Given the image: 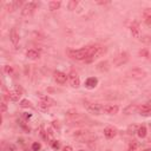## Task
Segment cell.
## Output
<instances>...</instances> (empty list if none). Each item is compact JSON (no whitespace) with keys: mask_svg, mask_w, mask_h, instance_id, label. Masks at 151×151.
<instances>
[{"mask_svg":"<svg viewBox=\"0 0 151 151\" xmlns=\"http://www.w3.org/2000/svg\"><path fill=\"white\" fill-rule=\"evenodd\" d=\"M106 48L100 46V45H91L86 46L79 50H69L67 54L70 58L76 59V60H84L85 63H91L98 57L104 54Z\"/></svg>","mask_w":151,"mask_h":151,"instance_id":"1","label":"cell"},{"mask_svg":"<svg viewBox=\"0 0 151 151\" xmlns=\"http://www.w3.org/2000/svg\"><path fill=\"white\" fill-rule=\"evenodd\" d=\"M73 137L76 138V139L80 141V142L90 141L91 138H92V136H91V133H90L89 130H77V131H74Z\"/></svg>","mask_w":151,"mask_h":151,"instance_id":"2","label":"cell"},{"mask_svg":"<svg viewBox=\"0 0 151 151\" xmlns=\"http://www.w3.org/2000/svg\"><path fill=\"white\" fill-rule=\"evenodd\" d=\"M84 106H85V109L89 111V112L95 113V115H100V111L103 110V107L100 106L99 104L87 102V100H85V102H84Z\"/></svg>","mask_w":151,"mask_h":151,"instance_id":"3","label":"cell"},{"mask_svg":"<svg viewBox=\"0 0 151 151\" xmlns=\"http://www.w3.org/2000/svg\"><path fill=\"white\" fill-rule=\"evenodd\" d=\"M128 61H129V53L120 52L115 57V59H113V64L116 66H122L123 64H127Z\"/></svg>","mask_w":151,"mask_h":151,"instance_id":"4","label":"cell"},{"mask_svg":"<svg viewBox=\"0 0 151 151\" xmlns=\"http://www.w3.org/2000/svg\"><path fill=\"white\" fill-rule=\"evenodd\" d=\"M20 96H21V89H20L18 85L14 86V87H12V89L8 90V92H7V98H8L10 100H13V102H17V100H19Z\"/></svg>","mask_w":151,"mask_h":151,"instance_id":"5","label":"cell"},{"mask_svg":"<svg viewBox=\"0 0 151 151\" xmlns=\"http://www.w3.org/2000/svg\"><path fill=\"white\" fill-rule=\"evenodd\" d=\"M37 8V4L35 3H27V4H25L24 5V7H22V10H21V14H22V17H30L33 12H34V10Z\"/></svg>","mask_w":151,"mask_h":151,"instance_id":"6","label":"cell"},{"mask_svg":"<svg viewBox=\"0 0 151 151\" xmlns=\"http://www.w3.org/2000/svg\"><path fill=\"white\" fill-rule=\"evenodd\" d=\"M128 76L130 78H133V79H142V78H144L145 76H146V72L144 71V70H142V69H132V70H130L129 72H128Z\"/></svg>","mask_w":151,"mask_h":151,"instance_id":"7","label":"cell"},{"mask_svg":"<svg viewBox=\"0 0 151 151\" xmlns=\"http://www.w3.org/2000/svg\"><path fill=\"white\" fill-rule=\"evenodd\" d=\"M69 80H70V84H71V86L72 87H79V85H80V80H79V76H78V73L76 72L74 70H71V72L69 73Z\"/></svg>","mask_w":151,"mask_h":151,"instance_id":"8","label":"cell"},{"mask_svg":"<svg viewBox=\"0 0 151 151\" xmlns=\"http://www.w3.org/2000/svg\"><path fill=\"white\" fill-rule=\"evenodd\" d=\"M56 104V102L53 99H51L50 97H46V96H41L40 97V102H39V106L41 109H48L50 106H53Z\"/></svg>","mask_w":151,"mask_h":151,"instance_id":"9","label":"cell"},{"mask_svg":"<svg viewBox=\"0 0 151 151\" xmlns=\"http://www.w3.org/2000/svg\"><path fill=\"white\" fill-rule=\"evenodd\" d=\"M67 118H69L71 122H77V123H79V122H82V120L86 119L83 115H80L79 112H77V111H73V110H71V111H69V112H67Z\"/></svg>","mask_w":151,"mask_h":151,"instance_id":"10","label":"cell"},{"mask_svg":"<svg viewBox=\"0 0 151 151\" xmlns=\"http://www.w3.org/2000/svg\"><path fill=\"white\" fill-rule=\"evenodd\" d=\"M22 5V1L21 0H14V1H10V3H6L5 4V7L8 12H13L16 10H18L19 6Z\"/></svg>","mask_w":151,"mask_h":151,"instance_id":"11","label":"cell"},{"mask_svg":"<svg viewBox=\"0 0 151 151\" xmlns=\"http://www.w3.org/2000/svg\"><path fill=\"white\" fill-rule=\"evenodd\" d=\"M54 80L58 83V84H65L66 80H67V76L64 73V72H60V71H56L54 72Z\"/></svg>","mask_w":151,"mask_h":151,"instance_id":"12","label":"cell"},{"mask_svg":"<svg viewBox=\"0 0 151 151\" xmlns=\"http://www.w3.org/2000/svg\"><path fill=\"white\" fill-rule=\"evenodd\" d=\"M138 111L142 116H150L151 115V105L148 104H142L141 106H138Z\"/></svg>","mask_w":151,"mask_h":151,"instance_id":"13","label":"cell"},{"mask_svg":"<svg viewBox=\"0 0 151 151\" xmlns=\"http://www.w3.org/2000/svg\"><path fill=\"white\" fill-rule=\"evenodd\" d=\"M130 31L132 33V35L135 38H139L141 37V29H139V24H138L137 21L132 22L131 26H130Z\"/></svg>","mask_w":151,"mask_h":151,"instance_id":"14","label":"cell"},{"mask_svg":"<svg viewBox=\"0 0 151 151\" xmlns=\"http://www.w3.org/2000/svg\"><path fill=\"white\" fill-rule=\"evenodd\" d=\"M103 111L107 115H116L119 111V107L117 105H104L103 106Z\"/></svg>","mask_w":151,"mask_h":151,"instance_id":"15","label":"cell"},{"mask_svg":"<svg viewBox=\"0 0 151 151\" xmlns=\"http://www.w3.org/2000/svg\"><path fill=\"white\" fill-rule=\"evenodd\" d=\"M117 135V129L116 128H113V127H107L104 129V136L106 138H113V137H116Z\"/></svg>","mask_w":151,"mask_h":151,"instance_id":"16","label":"cell"},{"mask_svg":"<svg viewBox=\"0 0 151 151\" xmlns=\"http://www.w3.org/2000/svg\"><path fill=\"white\" fill-rule=\"evenodd\" d=\"M10 38H11V41H12V44H13V45H17L19 43V33H18V31H17L16 27H13V29L11 30Z\"/></svg>","mask_w":151,"mask_h":151,"instance_id":"17","label":"cell"},{"mask_svg":"<svg viewBox=\"0 0 151 151\" xmlns=\"http://www.w3.org/2000/svg\"><path fill=\"white\" fill-rule=\"evenodd\" d=\"M98 85V79L96 77H90V78H87L86 82H85V86L87 87V89H95V87Z\"/></svg>","mask_w":151,"mask_h":151,"instance_id":"18","label":"cell"},{"mask_svg":"<svg viewBox=\"0 0 151 151\" xmlns=\"http://www.w3.org/2000/svg\"><path fill=\"white\" fill-rule=\"evenodd\" d=\"M26 57H29L30 59H38L40 57V52L38 50H34V48H30L26 51Z\"/></svg>","mask_w":151,"mask_h":151,"instance_id":"19","label":"cell"},{"mask_svg":"<svg viewBox=\"0 0 151 151\" xmlns=\"http://www.w3.org/2000/svg\"><path fill=\"white\" fill-rule=\"evenodd\" d=\"M97 69L99 70V71H102V72H104V71H107L109 69H110V66H109V61H100L99 64L97 65Z\"/></svg>","mask_w":151,"mask_h":151,"instance_id":"20","label":"cell"},{"mask_svg":"<svg viewBox=\"0 0 151 151\" xmlns=\"http://www.w3.org/2000/svg\"><path fill=\"white\" fill-rule=\"evenodd\" d=\"M137 110H138V106L135 105V104H131V105H129L127 109L124 110V113H127V115H131V113H133Z\"/></svg>","mask_w":151,"mask_h":151,"instance_id":"21","label":"cell"},{"mask_svg":"<svg viewBox=\"0 0 151 151\" xmlns=\"http://www.w3.org/2000/svg\"><path fill=\"white\" fill-rule=\"evenodd\" d=\"M137 135H138V137H139V138H144L146 136V128L144 127V125H142V127H138Z\"/></svg>","mask_w":151,"mask_h":151,"instance_id":"22","label":"cell"},{"mask_svg":"<svg viewBox=\"0 0 151 151\" xmlns=\"http://www.w3.org/2000/svg\"><path fill=\"white\" fill-rule=\"evenodd\" d=\"M3 151H18V149H17V146L14 144L8 143V144L3 145Z\"/></svg>","mask_w":151,"mask_h":151,"instance_id":"23","label":"cell"},{"mask_svg":"<svg viewBox=\"0 0 151 151\" xmlns=\"http://www.w3.org/2000/svg\"><path fill=\"white\" fill-rule=\"evenodd\" d=\"M60 5H61L60 1H50V3H48V6H50V10H51V11L58 10V8L60 7Z\"/></svg>","mask_w":151,"mask_h":151,"instance_id":"24","label":"cell"},{"mask_svg":"<svg viewBox=\"0 0 151 151\" xmlns=\"http://www.w3.org/2000/svg\"><path fill=\"white\" fill-rule=\"evenodd\" d=\"M77 6H78V1H77V0H70V1L67 3V8L70 11L76 10V7H77Z\"/></svg>","mask_w":151,"mask_h":151,"instance_id":"25","label":"cell"},{"mask_svg":"<svg viewBox=\"0 0 151 151\" xmlns=\"http://www.w3.org/2000/svg\"><path fill=\"white\" fill-rule=\"evenodd\" d=\"M138 146H139V143L137 141H131L129 144V151H136L138 149Z\"/></svg>","mask_w":151,"mask_h":151,"instance_id":"26","label":"cell"},{"mask_svg":"<svg viewBox=\"0 0 151 151\" xmlns=\"http://www.w3.org/2000/svg\"><path fill=\"white\" fill-rule=\"evenodd\" d=\"M20 106L21 107H32V103L27 99H22L20 102Z\"/></svg>","mask_w":151,"mask_h":151,"instance_id":"27","label":"cell"},{"mask_svg":"<svg viewBox=\"0 0 151 151\" xmlns=\"http://www.w3.org/2000/svg\"><path fill=\"white\" fill-rule=\"evenodd\" d=\"M137 130H138L137 125H130L129 129H128V132L129 133H135V132H137Z\"/></svg>","mask_w":151,"mask_h":151,"instance_id":"28","label":"cell"},{"mask_svg":"<svg viewBox=\"0 0 151 151\" xmlns=\"http://www.w3.org/2000/svg\"><path fill=\"white\" fill-rule=\"evenodd\" d=\"M144 18H151V8H145L143 12Z\"/></svg>","mask_w":151,"mask_h":151,"instance_id":"29","label":"cell"},{"mask_svg":"<svg viewBox=\"0 0 151 151\" xmlns=\"http://www.w3.org/2000/svg\"><path fill=\"white\" fill-rule=\"evenodd\" d=\"M41 148V145H40V143H38V142H34L33 144H32V150L33 151H38Z\"/></svg>","mask_w":151,"mask_h":151,"instance_id":"30","label":"cell"},{"mask_svg":"<svg viewBox=\"0 0 151 151\" xmlns=\"http://www.w3.org/2000/svg\"><path fill=\"white\" fill-rule=\"evenodd\" d=\"M4 71H5L6 73H8V74H12V73H13V67L10 66V65H6V66L4 67Z\"/></svg>","mask_w":151,"mask_h":151,"instance_id":"31","label":"cell"},{"mask_svg":"<svg viewBox=\"0 0 151 151\" xmlns=\"http://www.w3.org/2000/svg\"><path fill=\"white\" fill-rule=\"evenodd\" d=\"M51 144H52V148H53V149H59V148H60V143H59L58 141H53Z\"/></svg>","mask_w":151,"mask_h":151,"instance_id":"32","label":"cell"},{"mask_svg":"<svg viewBox=\"0 0 151 151\" xmlns=\"http://www.w3.org/2000/svg\"><path fill=\"white\" fill-rule=\"evenodd\" d=\"M139 56H142V57H149V52L146 51V50H142V51H139Z\"/></svg>","mask_w":151,"mask_h":151,"instance_id":"33","label":"cell"},{"mask_svg":"<svg viewBox=\"0 0 151 151\" xmlns=\"http://www.w3.org/2000/svg\"><path fill=\"white\" fill-rule=\"evenodd\" d=\"M6 109H7L6 103H5V102H1V113H4V112L6 111Z\"/></svg>","mask_w":151,"mask_h":151,"instance_id":"34","label":"cell"},{"mask_svg":"<svg viewBox=\"0 0 151 151\" xmlns=\"http://www.w3.org/2000/svg\"><path fill=\"white\" fill-rule=\"evenodd\" d=\"M144 20H145V24L151 29V18H144Z\"/></svg>","mask_w":151,"mask_h":151,"instance_id":"35","label":"cell"},{"mask_svg":"<svg viewBox=\"0 0 151 151\" xmlns=\"http://www.w3.org/2000/svg\"><path fill=\"white\" fill-rule=\"evenodd\" d=\"M63 151H73V150H72V146H70V145H66V146H64V148H63Z\"/></svg>","mask_w":151,"mask_h":151,"instance_id":"36","label":"cell"},{"mask_svg":"<svg viewBox=\"0 0 151 151\" xmlns=\"http://www.w3.org/2000/svg\"><path fill=\"white\" fill-rule=\"evenodd\" d=\"M99 5H106V4H109V1H97Z\"/></svg>","mask_w":151,"mask_h":151,"instance_id":"37","label":"cell"},{"mask_svg":"<svg viewBox=\"0 0 151 151\" xmlns=\"http://www.w3.org/2000/svg\"><path fill=\"white\" fill-rule=\"evenodd\" d=\"M149 39H144V41H148V43H151V37H148Z\"/></svg>","mask_w":151,"mask_h":151,"instance_id":"38","label":"cell"},{"mask_svg":"<svg viewBox=\"0 0 151 151\" xmlns=\"http://www.w3.org/2000/svg\"><path fill=\"white\" fill-rule=\"evenodd\" d=\"M24 151H33V150H32V149H31V150H29V149H25Z\"/></svg>","mask_w":151,"mask_h":151,"instance_id":"39","label":"cell"},{"mask_svg":"<svg viewBox=\"0 0 151 151\" xmlns=\"http://www.w3.org/2000/svg\"><path fill=\"white\" fill-rule=\"evenodd\" d=\"M144 151H151V149H145Z\"/></svg>","mask_w":151,"mask_h":151,"instance_id":"40","label":"cell"},{"mask_svg":"<svg viewBox=\"0 0 151 151\" xmlns=\"http://www.w3.org/2000/svg\"><path fill=\"white\" fill-rule=\"evenodd\" d=\"M107 151H110V150H107Z\"/></svg>","mask_w":151,"mask_h":151,"instance_id":"41","label":"cell"}]
</instances>
